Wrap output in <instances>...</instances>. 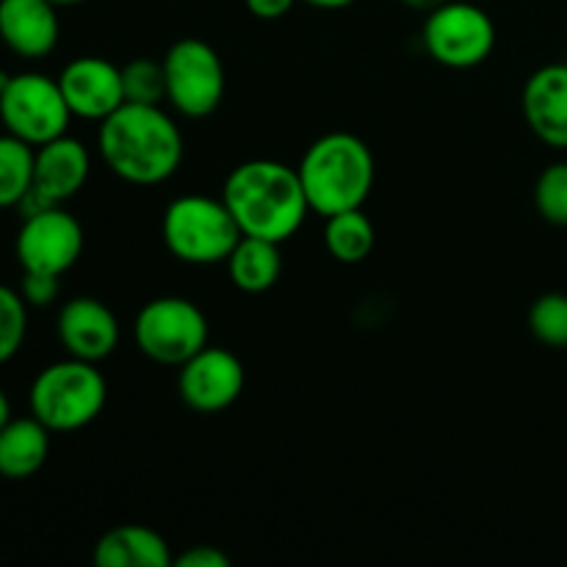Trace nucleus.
I'll return each mask as SVG.
<instances>
[{"mask_svg":"<svg viewBox=\"0 0 567 567\" xmlns=\"http://www.w3.org/2000/svg\"><path fill=\"white\" fill-rule=\"evenodd\" d=\"M524 120L543 144L567 150V64L532 72L520 97Z\"/></svg>","mask_w":567,"mask_h":567,"instance_id":"obj_15","label":"nucleus"},{"mask_svg":"<svg viewBox=\"0 0 567 567\" xmlns=\"http://www.w3.org/2000/svg\"><path fill=\"white\" fill-rule=\"evenodd\" d=\"M161 238L172 258L188 266H216L230 258L241 238L225 199L183 194L172 199L161 219Z\"/></svg>","mask_w":567,"mask_h":567,"instance_id":"obj_5","label":"nucleus"},{"mask_svg":"<svg viewBox=\"0 0 567 567\" xmlns=\"http://www.w3.org/2000/svg\"><path fill=\"white\" fill-rule=\"evenodd\" d=\"M33 150L22 138L0 136V208H17L33 186Z\"/></svg>","mask_w":567,"mask_h":567,"instance_id":"obj_21","label":"nucleus"},{"mask_svg":"<svg viewBox=\"0 0 567 567\" xmlns=\"http://www.w3.org/2000/svg\"><path fill=\"white\" fill-rule=\"evenodd\" d=\"M55 9L50 0H0V42L20 59H44L61 37Z\"/></svg>","mask_w":567,"mask_h":567,"instance_id":"obj_14","label":"nucleus"},{"mask_svg":"<svg viewBox=\"0 0 567 567\" xmlns=\"http://www.w3.org/2000/svg\"><path fill=\"white\" fill-rule=\"evenodd\" d=\"M421 39L430 59L441 66L474 70L491 59L496 48V25L480 6L449 0L426 14Z\"/></svg>","mask_w":567,"mask_h":567,"instance_id":"obj_9","label":"nucleus"},{"mask_svg":"<svg viewBox=\"0 0 567 567\" xmlns=\"http://www.w3.org/2000/svg\"><path fill=\"white\" fill-rule=\"evenodd\" d=\"M249 9V14L258 17V20H282L299 0H244Z\"/></svg>","mask_w":567,"mask_h":567,"instance_id":"obj_28","label":"nucleus"},{"mask_svg":"<svg viewBox=\"0 0 567 567\" xmlns=\"http://www.w3.org/2000/svg\"><path fill=\"white\" fill-rule=\"evenodd\" d=\"M529 330L543 347L567 349V293L537 297L529 308Z\"/></svg>","mask_w":567,"mask_h":567,"instance_id":"obj_22","label":"nucleus"},{"mask_svg":"<svg viewBox=\"0 0 567 567\" xmlns=\"http://www.w3.org/2000/svg\"><path fill=\"white\" fill-rule=\"evenodd\" d=\"M83 227L61 205L44 208L22 219L17 233V260L22 271H44V275H66L83 252Z\"/></svg>","mask_w":567,"mask_h":567,"instance_id":"obj_10","label":"nucleus"},{"mask_svg":"<svg viewBox=\"0 0 567 567\" xmlns=\"http://www.w3.org/2000/svg\"><path fill=\"white\" fill-rule=\"evenodd\" d=\"M50 3H55V6H81V3H86V0H50Z\"/></svg>","mask_w":567,"mask_h":567,"instance_id":"obj_32","label":"nucleus"},{"mask_svg":"<svg viewBox=\"0 0 567 567\" xmlns=\"http://www.w3.org/2000/svg\"><path fill=\"white\" fill-rule=\"evenodd\" d=\"M377 244L374 221L363 214V208L341 210L327 216L324 247L338 264H363Z\"/></svg>","mask_w":567,"mask_h":567,"instance_id":"obj_20","label":"nucleus"},{"mask_svg":"<svg viewBox=\"0 0 567 567\" xmlns=\"http://www.w3.org/2000/svg\"><path fill=\"white\" fill-rule=\"evenodd\" d=\"M299 3H308V6H313V9L336 11V9H347V6H352L354 0H299Z\"/></svg>","mask_w":567,"mask_h":567,"instance_id":"obj_29","label":"nucleus"},{"mask_svg":"<svg viewBox=\"0 0 567 567\" xmlns=\"http://www.w3.org/2000/svg\"><path fill=\"white\" fill-rule=\"evenodd\" d=\"M109 402V382L97 363L66 358L44 365L33 380L28 404L50 432H78L92 424Z\"/></svg>","mask_w":567,"mask_h":567,"instance_id":"obj_4","label":"nucleus"},{"mask_svg":"<svg viewBox=\"0 0 567 567\" xmlns=\"http://www.w3.org/2000/svg\"><path fill=\"white\" fill-rule=\"evenodd\" d=\"M11 421V402L3 391H0V430Z\"/></svg>","mask_w":567,"mask_h":567,"instance_id":"obj_31","label":"nucleus"},{"mask_svg":"<svg viewBox=\"0 0 567 567\" xmlns=\"http://www.w3.org/2000/svg\"><path fill=\"white\" fill-rule=\"evenodd\" d=\"M177 567H227L230 557L225 551H219L216 546H192L175 557Z\"/></svg>","mask_w":567,"mask_h":567,"instance_id":"obj_27","label":"nucleus"},{"mask_svg":"<svg viewBox=\"0 0 567 567\" xmlns=\"http://www.w3.org/2000/svg\"><path fill=\"white\" fill-rule=\"evenodd\" d=\"M59 86L64 92L72 116L103 122L125 105V86H122V66L111 64L100 55H81L72 59L61 70Z\"/></svg>","mask_w":567,"mask_h":567,"instance_id":"obj_12","label":"nucleus"},{"mask_svg":"<svg viewBox=\"0 0 567 567\" xmlns=\"http://www.w3.org/2000/svg\"><path fill=\"white\" fill-rule=\"evenodd\" d=\"M28 305L20 291L0 286V365L9 363L25 343Z\"/></svg>","mask_w":567,"mask_h":567,"instance_id":"obj_25","label":"nucleus"},{"mask_svg":"<svg viewBox=\"0 0 567 567\" xmlns=\"http://www.w3.org/2000/svg\"><path fill=\"white\" fill-rule=\"evenodd\" d=\"M122 86H125V103L161 105L166 100V72L164 61L133 59L122 66Z\"/></svg>","mask_w":567,"mask_h":567,"instance_id":"obj_23","label":"nucleus"},{"mask_svg":"<svg viewBox=\"0 0 567 567\" xmlns=\"http://www.w3.org/2000/svg\"><path fill=\"white\" fill-rule=\"evenodd\" d=\"M9 72H3V70H0V92H3V89H6V83H9Z\"/></svg>","mask_w":567,"mask_h":567,"instance_id":"obj_33","label":"nucleus"},{"mask_svg":"<svg viewBox=\"0 0 567 567\" xmlns=\"http://www.w3.org/2000/svg\"><path fill=\"white\" fill-rule=\"evenodd\" d=\"M166 100L177 114L188 120H205L225 100V64L205 39H177L164 55Z\"/></svg>","mask_w":567,"mask_h":567,"instance_id":"obj_8","label":"nucleus"},{"mask_svg":"<svg viewBox=\"0 0 567 567\" xmlns=\"http://www.w3.org/2000/svg\"><path fill=\"white\" fill-rule=\"evenodd\" d=\"M50 454V430L37 419H11L0 430V476L11 482L31 480Z\"/></svg>","mask_w":567,"mask_h":567,"instance_id":"obj_18","label":"nucleus"},{"mask_svg":"<svg viewBox=\"0 0 567 567\" xmlns=\"http://www.w3.org/2000/svg\"><path fill=\"white\" fill-rule=\"evenodd\" d=\"M244 382H247V374L238 354L221 347H205L181 365L177 391L188 410L214 415L225 413L241 399Z\"/></svg>","mask_w":567,"mask_h":567,"instance_id":"obj_11","label":"nucleus"},{"mask_svg":"<svg viewBox=\"0 0 567 567\" xmlns=\"http://www.w3.org/2000/svg\"><path fill=\"white\" fill-rule=\"evenodd\" d=\"M305 197L313 214L332 216L341 210L363 208L374 192V153L360 136L332 131L305 150L297 166Z\"/></svg>","mask_w":567,"mask_h":567,"instance_id":"obj_3","label":"nucleus"},{"mask_svg":"<svg viewBox=\"0 0 567 567\" xmlns=\"http://www.w3.org/2000/svg\"><path fill=\"white\" fill-rule=\"evenodd\" d=\"M61 277L44 275V271H22L20 297L28 308H50L61 293Z\"/></svg>","mask_w":567,"mask_h":567,"instance_id":"obj_26","label":"nucleus"},{"mask_svg":"<svg viewBox=\"0 0 567 567\" xmlns=\"http://www.w3.org/2000/svg\"><path fill=\"white\" fill-rule=\"evenodd\" d=\"M208 319L186 297L150 299L133 321L138 352L153 363L175 369L208 347Z\"/></svg>","mask_w":567,"mask_h":567,"instance_id":"obj_6","label":"nucleus"},{"mask_svg":"<svg viewBox=\"0 0 567 567\" xmlns=\"http://www.w3.org/2000/svg\"><path fill=\"white\" fill-rule=\"evenodd\" d=\"M92 158L83 142L72 136H59L33 150V188L48 203L64 205L75 197L89 181Z\"/></svg>","mask_w":567,"mask_h":567,"instance_id":"obj_16","label":"nucleus"},{"mask_svg":"<svg viewBox=\"0 0 567 567\" xmlns=\"http://www.w3.org/2000/svg\"><path fill=\"white\" fill-rule=\"evenodd\" d=\"M172 563L169 543L150 526H114L94 546L97 567H169Z\"/></svg>","mask_w":567,"mask_h":567,"instance_id":"obj_17","label":"nucleus"},{"mask_svg":"<svg viewBox=\"0 0 567 567\" xmlns=\"http://www.w3.org/2000/svg\"><path fill=\"white\" fill-rule=\"evenodd\" d=\"M72 111L66 105L59 78L42 72H20L11 75L0 92V122L6 133L22 138L31 147L64 136L70 127Z\"/></svg>","mask_w":567,"mask_h":567,"instance_id":"obj_7","label":"nucleus"},{"mask_svg":"<svg viewBox=\"0 0 567 567\" xmlns=\"http://www.w3.org/2000/svg\"><path fill=\"white\" fill-rule=\"evenodd\" d=\"M55 330H59V341L66 349V354L78 360H89V363H100V360L111 358L122 338L114 310L94 297L70 299L59 310Z\"/></svg>","mask_w":567,"mask_h":567,"instance_id":"obj_13","label":"nucleus"},{"mask_svg":"<svg viewBox=\"0 0 567 567\" xmlns=\"http://www.w3.org/2000/svg\"><path fill=\"white\" fill-rule=\"evenodd\" d=\"M535 208L548 225L567 227V161L548 164L535 183Z\"/></svg>","mask_w":567,"mask_h":567,"instance_id":"obj_24","label":"nucleus"},{"mask_svg":"<svg viewBox=\"0 0 567 567\" xmlns=\"http://www.w3.org/2000/svg\"><path fill=\"white\" fill-rule=\"evenodd\" d=\"M221 199L241 236L282 244L299 233L310 214L297 166L275 158H252L233 166Z\"/></svg>","mask_w":567,"mask_h":567,"instance_id":"obj_2","label":"nucleus"},{"mask_svg":"<svg viewBox=\"0 0 567 567\" xmlns=\"http://www.w3.org/2000/svg\"><path fill=\"white\" fill-rule=\"evenodd\" d=\"M100 158L116 177L133 186H158L183 164L181 127L161 105L125 103L100 122Z\"/></svg>","mask_w":567,"mask_h":567,"instance_id":"obj_1","label":"nucleus"},{"mask_svg":"<svg viewBox=\"0 0 567 567\" xmlns=\"http://www.w3.org/2000/svg\"><path fill=\"white\" fill-rule=\"evenodd\" d=\"M402 3L408 6V9H413V11H424V14H430V11H435L437 6L449 3V0H402Z\"/></svg>","mask_w":567,"mask_h":567,"instance_id":"obj_30","label":"nucleus"},{"mask_svg":"<svg viewBox=\"0 0 567 567\" xmlns=\"http://www.w3.org/2000/svg\"><path fill=\"white\" fill-rule=\"evenodd\" d=\"M225 264L230 282L238 291L264 293L275 288L282 275L280 244L266 241V238L241 236Z\"/></svg>","mask_w":567,"mask_h":567,"instance_id":"obj_19","label":"nucleus"}]
</instances>
